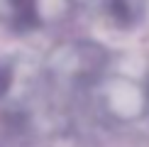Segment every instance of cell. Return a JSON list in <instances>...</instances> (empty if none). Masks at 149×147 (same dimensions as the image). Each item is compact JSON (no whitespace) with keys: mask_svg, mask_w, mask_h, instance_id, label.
Wrapping results in <instances>:
<instances>
[{"mask_svg":"<svg viewBox=\"0 0 149 147\" xmlns=\"http://www.w3.org/2000/svg\"><path fill=\"white\" fill-rule=\"evenodd\" d=\"M108 52L95 42H69L56 47L49 57V69L56 78L71 83H91L105 71Z\"/></svg>","mask_w":149,"mask_h":147,"instance_id":"6da1fadb","label":"cell"},{"mask_svg":"<svg viewBox=\"0 0 149 147\" xmlns=\"http://www.w3.org/2000/svg\"><path fill=\"white\" fill-rule=\"evenodd\" d=\"M0 22L17 34H27L42 24L39 0H0Z\"/></svg>","mask_w":149,"mask_h":147,"instance_id":"7a4b0ae2","label":"cell"},{"mask_svg":"<svg viewBox=\"0 0 149 147\" xmlns=\"http://www.w3.org/2000/svg\"><path fill=\"white\" fill-rule=\"evenodd\" d=\"M105 12L115 24L132 27V24H137L142 20L144 0H105Z\"/></svg>","mask_w":149,"mask_h":147,"instance_id":"3957f363","label":"cell"},{"mask_svg":"<svg viewBox=\"0 0 149 147\" xmlns=\"http://www.w3.org/2000/svg\"><path fill=\"white\" fill-rule=\"evenodd\" d=\"M12 86V66L0 61V98L8 93V88Z\"/></svg>","mask_w":149,"mask_h":147,"instance_id":"277c9868","label":"cell"}]
</instances>
